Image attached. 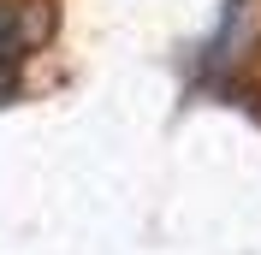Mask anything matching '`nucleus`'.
<instances>
[{"instance_id":"obj_1","label":"nucleus","mask_w":261,"mask_h":255,"mask_svg":"<svg viewBox=\"0 0 261 255\" xmlns=\"http://www.w3.org/2000/svg\"><path fill=\"white\" fill-rule=\"evenodd\" d=\"M48 6L42 0H0V101L18 89V71L36 54V42L48 36Z\"/></svg>"}]
</instances>
